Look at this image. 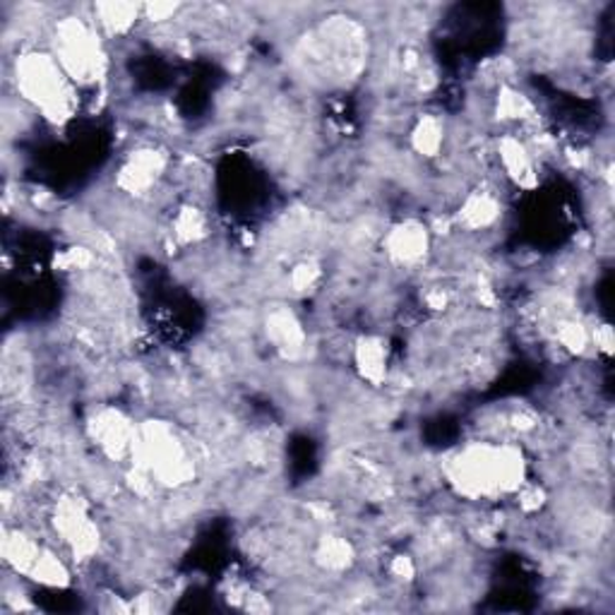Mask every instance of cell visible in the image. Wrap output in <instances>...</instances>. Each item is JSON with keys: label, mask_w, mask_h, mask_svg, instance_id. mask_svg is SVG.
Here are the masks:
<instances>
[{"label": "cell", "mask_w": 615, "mask_h": 615, "mask_svg": "<svg viewBox=\"0 0 615 615\" xmlns=\"http://www.w3.org/2000/svg\"><path fill=\"white\" fill-rule=\"evenodd\" d=\"M445 476L459 498L498 500L527 484V459L513 443H472L449 457Z\"/></svg>", "instance_id": "cell-1"}, {"label": "cell", "mask_w": 615, "mask_h": 615, "mask_svg": "<svg viewBox=\"0 0 615 615\" xmlns=\"http://www.w3.org/2000/svg\"><path fill=\"white\" fill-rule=\"evenodd\" d=\"M18 95L34 107L49 123L63 126L78 113V87H75L53 53L24 51L14 61Z\"/></svg>", "instance_id": "cell-2"}, {"label": "cell", "mask_w": 615, "mask_h": 615, "mask_svg": "<svg viewBox=\"0 0 615 615\" xmlns=\"http://www.w3.org/2000/svg\"><path fill=\"white\" fill-rule=\"evenodd\" d=\"M51 47L58 66L75 87L97 85L107 72V53L92 24L80 18H63L51 29Z\"/></svg>", "instance_id": "cell-3"}, {"label": "cell", "mask_w": 615, "mask_h": 615, "mask_svg": "<svg viewBox=\"0 0 615 615\" xmlns=\"http://www.w3.org/2000/svg\"><path fill=\"white\" fill-rule=\"evenodd\" d=\"M87 435L101 449V455H107L111 462H126L132 459L138 426L121 409L101 407L89 418Z\"/></svg>", "instance_id": "cell-4"}, {"label": "cell", "mask_w": 615, "mask_h": 615, "mask_svg": "<svg viewBox=\"0 0 615 615\" xmlns=\"http://www.w3.org/2000/svg\"><path fill=\"white\" fill-rule=\"evenodd\" d=\"M383 250L393 265L416 267L428 258L430 231L421 221L404 219L383 234Z\"/></svg>", "instance_id": "cell-5"}, {"label": "cell", "mask_w": 615, "mask_h": 615, "mask_svg": "<svg viewBox=\"0 0 615 615\" xmlns=\"http://www.w3.org/2000/svg\"><path fill=\"white\" fill-rule=\"evenodd\" d=\"M265 335L272 341V347L287 358L304 354L308 341L301 320H298L296 313L289 308H275L272 313H267Z\"/></svg>", "instance_id": "cell-6"}, {"label": "cell", "mask_w": 615, "mask_h": 615, "mask_svg": "<svg viewBox=\"0 0 615 615\" xmlns=\"http://www.w3.org/2000/svg\"><path fill=\"white\" fill-rule=\"evenodd\" d=\"M500 219V200L490 190H472L457 209V224L467 231H486Z\"/></svg>", "instance_id": "cell-7"}, {"label": "cell", "mask_w": 615, "mask_h": 615, "mask_svg": "<svg viewBox=\"0 0 615 615\" xmlns=\"http://www.w3.org/2000/svg\"><path fill=\"white\" fill-rule=\"evenodd\" d=\"M354 364L358 375L373 387H380L387 380V347L380 337H358L354 341Z\"/></svg>", "instance_id": "cell-8"}, {"label": "cell", "mask_w": 615, "mask_h": 615, "mask_svg": "<svg viewBox=\"0 0 615 615\" xmlns=\"http://www.w3.org/2000/svg\"><path fill=\"white\" fill-rule=\"evenodd\" d=\"M313 555H315V563H318V567L325 569V573H344V569H349L356 561L354 544L347 536H337V534L323 536L318 546H315Z\"/></svg>", "instance_id": "cell-9"}, {"label": "cell", "mask_w": 615, "mask_h": 615, "mask_svg": "<svg viewBox=\"0 0 615 615\" xmlns=\"http://www.w3.org/2000/svg\"><path fill=\"white\" fill-rule=\"evenodd\" d=\"M140 6H130V3H101L95 6V22L101 27V32L116 39V37H126L130 29L138 24L140 20Z\"/></svg>", "instance_id": "cell-10"}, {"label": "cell", "mask_w": 615, "mask_h": 615, "mask_svg": "<svg viewBox=\"0 0 615 615\" xmlns=\"http://www.w3.org/2000/svg\"><path fill=\"white\" fill-rule=\"evenodd\" d=\"M445 140H447V132L438 116H421L409 132L411 149L424 159L440 157Z\"/></svg>", "instance_id": "cell-11"}]
</instances>
